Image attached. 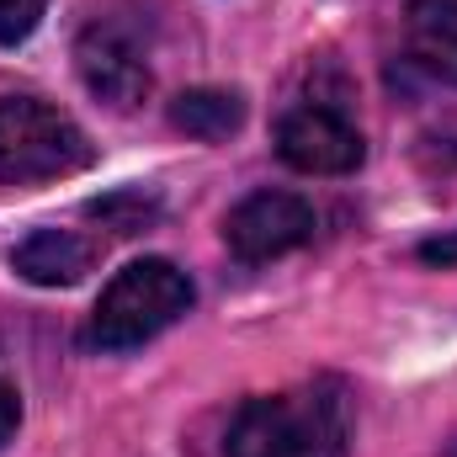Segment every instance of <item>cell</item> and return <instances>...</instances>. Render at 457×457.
I'll use <instances>...</instances> for the list:
<instances>
[{
    "mask_svg": "<svg viewBox=\"0 0 457 457\" xmlns=\"http://www.w3.org/2000/svg\"><path fill=\"white\" fill-rule=\"evenodd\" d=\"M75 64H80V80L91 86V96H102L117 112L138 107V102L149 96V86H154L144 48H138L117 21H91V27L80 32Z\"/></svg>",
    "mask_w": 457,
    "mask_h": 457,
    "instance_id": "obj_6",
    "label": "cell"
},
{
    "mask_svg": "<svg viewBox=\"0 0 457 457\" xmlns=\"http://www.w3.org/2000/svg\"><path fill=\"white\" fill-rule=\"evenodd\" d=\"M170 122H176L187 138L219 144V138H228V133L245 128V96H239V91H219V86L181 91V96L170 102Z\"/></svg>",
    "mask_w": 457,
    "mask_h": 457,
    "instance_id": "obj_9",
    "label": "cell"
},
{
    "mask_svg": "<svg viewBox=\"0 0 457 457\" xmlns=\"http://www.w3.org/2000/svg\"><path fill=\"white\" fill-rule=\"evenodd\" d=\"M11 266L32 282V287H75L91 266H96V245L75 228H37L16 245Z\"/></svg>",
    "mask_w": 457,
    "mask_h": 457,
    "instance_id": "obj_7",
    "label": "cell"
},
{
    "mask_svg": "<svg viewBox=\"0 0 457 457\" xmlns=\"http://www.w3.org/2000/svg\"><path fill=\"white\" fill-rule=\"evenodd\" d=\"M91 165V138L80 122L37 96H0V181H54Z\"/></svg>",
    "mask_w": 457,
    "mask_h": 457,
    "instance_id": "obj_3",
    "label": "cell"
},
{
    "mask_svg": "<svg viewBox=\"0 0 457 457\" xmlns=\"http://www.w3.org/2000/svg\"><path fill=\"white\" fill-rule=\"evenodd\" d=\"M447 457H457V442H453V447H447Z\"/></svg>",
    "mask_w": 457,
    "mask_h": 457,
    "instance_id": "obj_14",
    "label": "cell"
},
{
    "mask_svg": "<svg viewBox=\"0 0 457 457\" xmlns=\"http://www.w3.org/2000/svg\"><path fill=\"white\" fill-rule=\"evenodd\" d=\"M224 239L245 266L277 261L314 239V208L293 192H255L224 219Z\"/></svg>",
    "mask_w": 457,
    "mask_h": 457,
    "instance_id": "obj_5",
    "label": "cell"
},
{
    "mask_svg": "<svg viewBox=\"0 0 457 457\" xmlns=\"http://www.w3.org/2000/svg\"><path fill=\"white\" fill-rule=\"evenodd\" d=\"M404 54L420 75L457 86V0H410Z\"/></svg>",
    "mask_w": 457,
    "mask_h": 457,
    "instance_id": "obj_8",
    "label": "cell"
},
{
    "mask_svg": "<svg viewBox=\"0 0 457 457\" xmlns=\"http://www.w3.org/2000/svg\"><path fill=\"white\" fill-rule=\"evenodd\" d=\"M426 266H457V228H447V234H436V239H426L420 250H415Z\"/></svg>",
    "mask_w": 457,
    "mask_h": 457,
    "instance_id": "obj_12",
    "label": "cell"
},
{
    "mask_svg": "<svg viewBox=\"0 0 457 457\" xmlns=\"http://www.w3.org/2000/svg\"><path fill=\"white\" fill-rule=\"evenodd\" d=\"M277 154H282V165H293L303 176H345L361 165L367 144L341 107L303 102L277 122Z\"/></svg>",
    "mask_w": 457,
    "mask_h": 457,
    "instance_id": "obj_4",
    "label": "cell"
},
{
    "mask_svg": "<svg viewBox=\"0 0 457 457\" xmlns=\"http://www.w3.org/2000/svg\"><path fill=\"white\" fill-rule=\"evenodd\" d=\"M16 426H21V399H16L11 383H0V447L16 436Z\"/></svg>",
    "mask_w": 457,
    "mask_h": 457,
    "instance_id": "obj_13",
    "label": "cell"
},
{
    "mask_svg": "<svg viewBox=\"0 0 457 457\" xmlns=\"http://www.w3.org/2000/svg\"><path fill=\"white\" fill-rule=\"evenodd\" d=\"M192 298H197L192 277L176 261L144 255L107 282V293L96 298V314L86 325V341L96 351H133V345L154 341L160 330H170L192 309Z\"/></svg>",
    "mask_w": 457,
    "mask_h": 457,
    "instance_id": "obj_2",
    "label": "cell"
},
{
    "mask_svg": "<svg viewBox=\"0 0 457 457\" xmlns=\"http://www.w3.org/2000/svg\"><path fill=\"white\" fill-rule=\"evenodd\" d=\"M224 457H351V404L336 378L261 394L234 410Z\"/></svg>",
    "mask_w": 457,
    "mask_h": 457,
    "instance_id": "obj_1",
    "label": "cell"
},
{
    "mask_svg": "<svg viewBox=\"0 0 457 457\" xmlns=\"http://www.w3.org/2000/svg\"><path fill=\"white\" fill-rule=\"evenodd\" d=\"M43 11H48V0H0V43H5V48L27 43V37L37 32Z\"/></svg>",
    "mask_w": 457,
    "mask_h": 457,
    "instance_id": "obj_11",
    "label": "cell"
},
{
    "mask_svg": "<svg viewBox=\"0 0 457 457\" xmlns=\"http://www.w3.org/2000/svg\"><path fill=\"white\" fill-rule=\"evenodd\" d=\"M160 192H149V187H117L107 197H96V203H86V219H96L102 228H112V234H144V228L160 219Z\"/></svg>",
    "mask_w": 457,
    "mask_h": 457,
    "instance_id": "obj_10",
    "label": "cell"
}]
</instances>
